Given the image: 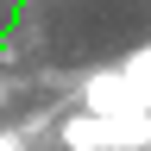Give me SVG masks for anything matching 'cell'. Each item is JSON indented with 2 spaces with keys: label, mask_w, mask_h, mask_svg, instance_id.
Returning a JSON list of instances; mask_svg holds the SVG:
<instances>
[{
  "label": "cell",
  "mask_w": 151,
  "mask_h": 151,
  "mask_svg": "<svg viewBox=\"0 0 151 151\" xmlns=\"http://www.w3.org/2000/svg\"><path fill=\"white\" fill-rule=\"evenodd\" d=\"M82 107L88 113H107V120H132V113H151L139 101V88L126 82V69L113 63V69H94L88 82H82Z\"/></svg>",
  "instance_id": "cell-2"
},
{
  "label": "cell",
  "mask_w": 151,
  "mask_h": 151,
  "mask_svg": "<svg viewBox=\"0 0 151 151\" xmlns=\"http://www.w3.org/2000/svg\"><path fill=\"white\" fill-rule=\"evenodd\" d=\"M25 145V132H0V151H19Z\"/></svg>",
  "instance_id": "cell-4"
},
{
  "label": "cell",
  "mask_w": 151,
  "mask_h": 151,
  "mask_svg": "<svg viewBox=\"0 0 151 151\" xmlns=\"http://www.w3.org/2000/svg\"><path fill=\"white\" fill-rule=\"evenodd\" d=\"M120 69H126V82L139 88V101L151 107V44H139V50H132V57H126Z\"/></svg>",
  "instance_id": "cell-3"
},
{
  "label": "cell",
  "mask_w": 151,
  "mask_h": 151,
  "mask_svg": "<svg viewBox=\"0 0 151 151\" xmlns=\"http://www.w3.org/2000/svg\"><path fill=\"white\" fill-rule=\"evenodd\" d=\"M57 139L69 151H145L151 145V113H132V120H107V113H69L57 126Z\"/></svg>",
  "instance_id": "cell-1"
},
{
  "label": "cell",
  "mask_w": 151,
  "mask_h": 151,
  "mask_svg": "<svg viewBox=\"0 0 151 151\" xmlns=\"http://www.w3.org/2000/svg\"><path fill=\"white\" fill-rule=\"evenodd\" d=\"M0 101H6V82H0Z\"/></svg>",
  "instance_id": "cell-5"
}]
</instances>
